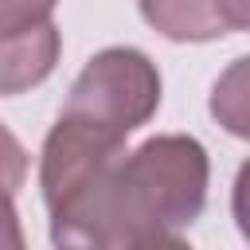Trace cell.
<instances>
[{
  "label": "cell",
  "instance_id": "obj_9",
  "mask_svg": "<svg viewBox=\"0 0 250 250\" xmlns=\"http://www.w3.org/2000/svg\"><path fill=\"white\" fill-rule=\"evenodd\" d=\"M133 250H191L180 234H172V230H160V234H148V238H141Z\"/></svg>",
  "mask_w": 250,
  "mask_h": 250
},
{
  "label": "cell",
  "instance_id": "obj_8",
  "mask_svg": "<svg viewBox=\"0 0 250 250\" xmlns=\"http://www.w3.org/2000/svg\"><path fill=\"white\" fill-rule=\"evenodd\" d=\"M227 31H250V0H215Z\"/></svg>",
  "mask_w": 250,
  "mask_h": 250
},
{
  "label": "cell",
  "instance_id": "obj_5",
  "mask_svg": "<svg viewBox=\"0 0 250 250\" xmlns=\"http://www.w3.org/2000/svg\"><path fill=\"white\" fill-rule=\"evenodd\" d=\"M211 117L238 141H250V55L234 59L211 86Z\"/></svg>",
  "mask_w": 250,
  "mask_h": 250
},
{
  "label": "cell",
  "instance_id": "obj_2",
  "mask_svg": "<svg viewBox=\"0 0 250 250\" xmlns=\"http://www.w3.org/2000/svg\"><path fill=\"white\" fill-rule=\"evenodd\" d=\"M125 168L148 203V215L160 230L180 234L191 227L207 203L211 160L207 148L188 133H160L125 152Z\"/></svg>",
  "mask_w": 250,
  "mask_h": 250
},
{
  "label": "cell",
  "instance_id": "obj_4",
  "mask_svg": "<svg viewBox=\"0 0 250 250\" xmlns=\"http://www.w3.org/2000/svg\"><path fill=\"white\" fill-rule=\"evenodd\" d=\"M145 23L172 43H207L227 35L215 0H137Z\"/></svg>",
  "mask_w": 250,
  "mask_h": 250
},
{
  "label": "cell",
  "instance_id": "obj_3",
  "mask_svg": "<svg viewBox=\"0 0 250 250\" xmlns=\"http://www.w3.org/2000/svg\"><path fill=\"white\" fill-rule=\"evenodd\" d=\"M59 47H62V39L51 20L0 35V90L12 98V94L39 86L55 70Z\"/></svg>",
  "mask_w": 250,
  "mask_h": 250
},
{
  "label": "cell",
  "instance_id": "obj_7",
  "mask_svg": "<svg viewBox=\"0 0 250 250\" xmlns=\"http://www.w3.org/2000/svg\"><path fill=\"white\" fill-rule=\"evenodd\" d=\"M230 211H234V223H238V234L250 242V160L238 168L234 176V191H230Z\"/></svg>",
  "mask_w": 250,
  "mask_h": 250
},
{
  "label": "cell",
  "instance_id": "obj_6",
  "mask_svg": "<svg viewBox=\"0 0 250 250\" xmlns=\"http://www.w3.org/2000/svg\"><path fill=\"white\" fill-rule=\"evenodd\" d=\"M59 0H0V35L51 20Z\"/></svg>",
  "mask_w": 250,
  "mask_h": 250
},
{
  "label": "cell",
  "instance_id": "obj_1",
  "mask_svg": "<svg viewBox=\"0 0 250 250\" xmlns=\"http://www.w3.org/2000/svg\"><path fill=\"white\" fill-rule=\"evenodd\" d=\"M156 105H160L156 62L137 47H105L74 78L62 113L82 117L125 141L156 113Z\"/></svg>",
  "mask_w": 250,
  "mask_h": 250
}]
</instances>
